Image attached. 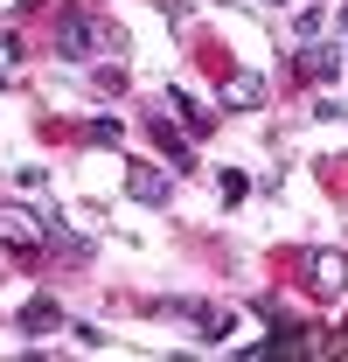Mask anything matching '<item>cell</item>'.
Returning <instances> with one entry per match:
<instances>
[{
	"label": "cell",
	"mask_w": 348,
	"mask_h": 362,
	"mask_svg": "<svg viewBox=\"0 0 348 362\" xmlns=\"http://www.w3.org/2000/svg\"><path fill=\"white\" fill-rule=\"evenodd\" d=\"M56 56L63 63H105V56H126V35H119V21H105L91 7H70L56 21Z\"/></svg>",
	"instance_id": "obj_1"
},
{
	"label": "cell",
	"mask_w": 348,
	"mask_h": 362,
	"mask_svg": "<svg viewBox=\"0 0 348 362\" xmlns=\"http://www.w3.org/2000/svg\"><path fill=\"white\" fill-rule=\"evenodd\" d=\"M300 279L320 293V300L348 293V251H300Z\"/></svg>",
	"instance_id": "obj_2"
},
{
	"label": "cell",
	"mask_w": 348,
	"mask_h": 362,
	"mask_svg": "<svg viewBox=\"0 0 348 362\" xmlns=\"http://www.w3.org/2000/svg\"><path fill=\"white\" fill-rule=\"evenodd\" d=\"M42 237H49V216L21 209V202H0V244L7 251H42Z\"/></svg>",
	"instance_id": "obj_3"
},
{
	"label": "cell",
	"mask_w": 348,
	"mask_h": 362,
	"mask_svg": "<svg viewBox=\"0 0 348 362\" xmlns=\"http://www.w3.org/2000/svg\"><path fill=\"white\" fill-rule=\"evenodd\" d=\"M174 168H153V160H139V168H126V195L132 202H146V209H161V202H168L174 195Z\"/></svg>",
	"instance_id": "obj_4"
},
{
	"label": "cell",
	"mask_w": 348,
	"mask_h": 362,
	"mask_svg": "<svg viewBox=\"0 0 348 362\" xmlns=\"http://www.w3.org/2000/svg\"><path fill=\"white\" fill-rule=\"evenodd\" d=\"M300 77L306 84H335L342 77V42H300Z\"/></svg>",
	"instance_id": "obj_5"
},
{
	"label": "cell",
	"mask_w": 348,
	"mask_h": 362,
	"mask_svg": "<svg viewBox=\"0 0 348 362\" xmlns=\"http://www.w3.org/2000/svg\"><path fill=\"white\" fill-rule=\"evenodd\" d=\"M174 314L195 320V327H202V341H230V334H237V320L223 314V307H209V300H174Z\"/></svg>",
	"instance_id": "obj_6"
},
{
	"label": "cell",
	"mask_w": 348,
	"mask_h": 362,
	"mask_svg": "<svg viewBox=\"0 0 348 362\" xmlns=\"http://www.w3.org/2000/svg\"><path fill=\"white\" fill-rule=\"evenodd\" d=\"M258 112L265 105V77H251V70H237V77H223V112Z\"/></svg>",
	"instance_id": "obj_7"
},
{
	"label": "cell",
	"mask_w": 348,
	"mask_h": 362,
	"mask_svg": "<svg viewBox=\"0 0 348 362\" xmlns=\"http://www.w3.org/2000/svg\"><path fill=\"white\" fill-rule=\"evenodd\" d=\"M146 133H153V146H161V153H168V168H174V175H188V168H195V146H188V139L174 133L168 119H153V126H146Z\"/></svg>",
	"instance_id": "obj_8"
},
{
	"label": "cell",
	"mask_w": 348,
	"mask_h": 362,
	"mask_svg": "<svg viewBox=\"0 0 348 362\" xmlns=\"http://www.w3.org/2000/svg\"><path fill=\"white\" fill-rule=\"evenodd\" d=\"M168 112H181V126H188V139H202L209 126H216V112H202V105H195V90H181V84L168 90Z\"/></svg>",
	"instance_id": "obj_9"
},
{
	"label": "cell",
	"mask_w": 348,
	"mask_h": 362,
	"mask_svg": "<svg viewBox=\"0 0 348 362\" xmlns=\"http://www.w3.org/2000/svg\"><path fill=\"white\" fill-rule=\"evenodd\" d=\"M56 320H63V307H56V300H28V307L14 314V327H21V334H49Z\"/></svg>",
	"instance_id": "obj_10"
},
{
	"label": "cell",
	"mask_w": 348,
	"mask_h": 362,
	"mask_svg": "<svg viewBox=\"0 0 348 362\" xmlns=\"http://www.w3.org/2000/svg\"><path fill=\"white\" fill-rule=\"evenodd\" d=\"M42 244H56V251H63V258H77V265L91 258V237H77V230H63V216H49V237H42Z\"/></svg>",
	"instance_id": "obj_11"
},
{
	"label": "cell",
	"mask_w": 348,
	"mask_h": 362,
	"mask_svg": "<svg viewBox=\"0 0 348 362\" xmlns=\"http://www.w3.org/2000/svg\"><path fill=\"white\" fill-rule=\"evenodd\" d=\"M216 195H223V202H244V195H251V181L237 175V168H223V175H216Z\"/></svg>",
	"instance_id": "obj_12"
},
{
	"label": "cell",
	"mask_w": 348,
	"mask_h": 362,
	"mask_svg": "<svg viewBox=\"0 0 348 362\" xmlns=\"http://www.w3.org/2000/svg\"><path fill=\"white\" fill-rule=\"evenodd\" d=\"M84 139H91V146H119V119H91Z\"/></svg>",
	"instance_id": "obj_13"
},
{
	"label": "cell",
	"mask_w": 348,
	"mask_h": 362,
	"mask_svg": "<svg viewBox=\"0 0 348 362\" xmlns=\"http://www.w3.org/2000/svg\"><path fill=\"white\" fill-rule=\"evenodd\" d=\"M320 21H327L320 7H300V21H293V28H300V42H313V35H320Z\"/></svg>",
	"instance_id": "obj_14"
},
{
	"label": "cell",
	"mask_w": 348,
	"mask_h": 362,
	"mask_svg": "<svg viewBox=\"0 0 348 362\" xmlns=\"http://www.w3.org/2000/svg\"><path fill=\"white\" fill-rule=\"evenodd\" d=\"M342 42H348V7H342Z\"/></svg>",
	"instance_id": "obj_15"
}]
</instances>
